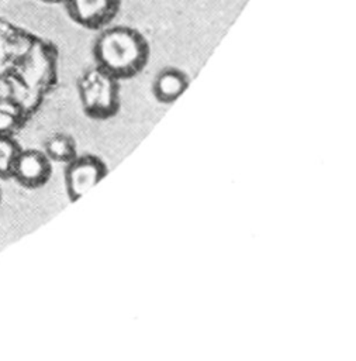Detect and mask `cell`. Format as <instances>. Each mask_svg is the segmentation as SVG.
<instances>
[{"label": "cell", "instance_id": "1", "mask_svg": "<svg viewBox=\"0 0 356 361\" xmlns=\"http://www.w3.org/2000/svg\"><path fill=\"white\" fill-rule=\"evenodd\" d=\"M94 65L118 80L136 76L148 63L151 48L146 38L128 25L100 30L91 48Z\"/></svg>", "mask_w": 356, "mask_h": 361}, {"label": "cell", "instance_id": "2", "mask_svg": "<svg viewBox=\"0 0 356 361\" xmlns=\"http://www.w3.org/2000/svg\"><path fill=\"white\" fill-rule=\"evenodd\" d=\"M77 93L84 114L94 120H107L120 110V80L93 65L77 79Z\"/></svg>", "mask_w": 356, "mask_h": 361}, {"label": "cell", "instance_id": "3", "mask_svg": "<svg viewBox=\"0 0 356 361\" xmlns=\"http://www.w3.org/2000/svg\"><path fill=\"white\" fill-rule=\"evenodd\" d=\"M106 162L94 154L76 155L66 164L65 188L70 202H76L107 175Z\"/></svg>", "mask_w": 356, "mask_h": 361}, {"label": "cell", "instance_id": "4", "mask_svg": "<svg viewBox=\"0 0 356 361\" xmlns=\"http://www.w3.org/2000/svg\"><path fill=\"white\" fill-rule=\"evenodd\" d=\"M72 21L87 30H101L117 17L121 0H65Z\"/></svg>", "mask_w": 356, "mask_h": 361}, {"label": "cell", "instance_id": "5", "mask_svg": "<svg viewBox=\"0 0 356 361\" xmlns=\"http://www.w3.org/2000/svg\"><path fill=\"white\" fill-rule=\"evenodd\" d=\"M52 175V161L41 149L21 148L11 179L25 189H38L48 183Z\"/></svg>", "mask_w": 356, "mask_h": 361}, {"label": "cell", "instance_id": "6", "mask_svg": "<svg viewBox=\"0 0 356 361\" xmlns=\"http://www.w3.org/2000/svg\"><path fill=\"white\" fill-rule=\"evenodd\" d=\"M189 76L179 68L166 66L160 69L152 83L153 97L163 104L176 102L187 89Z\"/></svg>", "mask_w": 356, "mask_h": 361}, {"label": "cell", "instance_id": "7", "mask_svg": "<svg viewBox=\"0 0 356 361\" xmlns=\"http://www.w3.org/2000/svg\"><path fill=\"white\" fill-rule=\"evenodd\" d=\"M52 162L68 164L77 155L76 141L72 135L65 133H55L44 142L42 149Z\"/></svg>", "mask_w": 356, "mask_h": 361}, {"label": "cell", "instance_id": "8", "mask_svg": "<svg viewBox=\"0 0 356 361\" xmlns=\"http://www.w3.org/2000/svg\"><path fill=\"white\" fill-rule=\"evenodd\" d=\"M21 104L10 97H0V135H13L23 123Z\"/></svg>", "mask_w": 356, "mask_h": 361}, {"label": "cell", "instance_id": "9", "mask_svg": "<svg viewBox=\"0 0 356 361\" xmlns=\"http://www.w3.org/2000/svg\"><path fill=\"white\" fill-rule=\"evenodd\" d=\"M21 151L13 135H0V179H10L15 159Z\"/></svg>", "mask_w": 356, "mask_h": 361}, {"label": "cell", "instance_id": "10", "mask_svg": "<svg viewBox=\"0 0 356 361\" xmlns=\"http://www.w3.org/2000/svg\"><path fill=\"white\" fill-rule=\"evenodd\" d=\"M42 3H46V4H63L65 0H41Z\"/></svg>", "mask_w": 356, "mask_h": 361}, {"label": "cell", "instance_id": "11", "mask_svg": "<svg viewBox=\"0 0 356 361\" xmlns=\"http://www.w3.org/2000/svg\"><path fill=\"white\" fill-rule=\"evenodd\" d=\"M0 202H1V189H0Z\"/></svg>", "mask_w": 356, "mask_h": 361}]
</instances>
